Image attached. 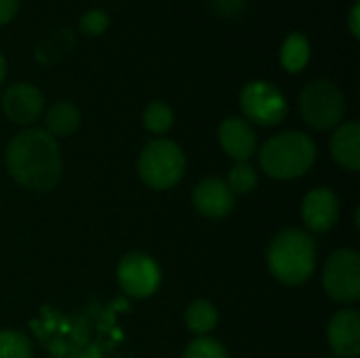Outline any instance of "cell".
Returning a JSON list of instances; mask_svg holds the SVG:
<instances>
[{"mask_svg": "<svg viewBox=\"0 0 360 358\" xmlns=\"http://www.w3.org/2000/svg\"><path fill=\"white\" fill-rule=\"evenodd\" d=\"M316 160V143L302 131H285L270 137L259 150L262 171L274 179H295Z\"/></svg>", "mask_w": 360, "mask_h": 358, "instance_id": "3", "label": "cell"}, {"mask_svg": "<svg viewBox=\"0 0 360 358\" xmlns=\"http://www.w3.org/2000/svg\"><path fill=\"white\" fill-rule=\"evenodd\" d=\"M4 78H6V61H4V55L0 53V84Z\"/></svg>", "mask_w": 360, "mask_h": 358, "instance_id": "26", "label": "cell"}, {"mask_svg": "<svg viewBox=\"0 0 360 358\" xmlns=\"http://www.w3.org/2000/svg\"><path fill=\"white\" fill-rule=\"evenodd\" d=\"M118 283L131 298H148L160 285V268L146 253H129L118 264Z\"/></svg>", "mask_w": 360, "mask_h": 358, "instance_id": "8", "label": "cell"}, {"mask_svg": "<svg viewBox=\"0 0 360 358\" xmlns=\"http://www.w3.org/2000/svg\"><path fill=\"white\" fill-rule=\"evenodd\" d=\"M245 2L247 0H213V8L219 15L230 17V15H236L238 11H243L245 8Z\"/></svg>", "mask_w": 360, "mask_h": 358, "instance_id": "23", "label": "cell"}, {"mask_svg": "<svg viewBox=\"0 0 360 358\" xmlns=\"http://www.w3.org/2000/svg\"><path fill=\"white\" fill-rule=\"evenodd\" d=\"M348 30L354 38H360V2L356 0L348 11Z\"/></svg>", "mask_w": 360, "mask_h": 358, "instance_id": "25", "label": "cell"}, {"mask_svg": "<svg viewBox=\"0 0 360 358\" xmlns=\"http://www.w3.org/2000/svg\"><path fill=\"white\" fill-rule=\"evenodd\" d=\"M217 310L211 302L207 300H198L194 304H190V308L186 310V325L192 333L196 335H207L217 327Z\"/></svg>", "mask_w": 360, "mask_h": 358, "instance_id": "17", "label": "cell"}, {"mask_svg": "<svg viewBox=\"0 0 360 358\" xmlns=\"http://www.w3.org/2000/svg\"><path fill=\"white\" fill-rule=\"evenodd\" d=\"M228 188L232 190V194H249L255 186H257V171L255 167L245 160V162H236L230 173H228Z\"/></svg>", "mask_w": 360, "mask_h": 358, "instance_id": "19", "label": "cell"}, {"mask_svg": "<svg viewBox=\"0 0 360 358\" xmlns=\"http://www.w3.org/2000/svg\"><path fill=\"white\" fill-rule=\"evenodd\" d=\"M173 122H175V114H173V110L165 101L148 103V108L143 112V124H146V129L150 133L165 135L167 131H171Z\"/></svg>", "mask_w": 360, "mask_h": 358, "instance_id": "18", "label": "cell"}, {"mask_svg": "<svg viewBox=\"0 0 360 358\" xmlns=\"http://www.w3.org/2000/svg\"><path fill=\"white\" fill-rule=\"evenodd\" d=\"M327 340L335 357L356 358L360 354V314L354 308L340 310L327 329Z\"/></svg>", "mask_w": 360, "mask_h": 358, "instance_id": "11", "label": "cell"}, {"mask_svg": "<svg viewBox=\"0 0 360 358\" xmlns=\"http://www.w3.org/2000/svg\"><path fill=\"white\" fill-rule=\"evenodd\" d=\"M192 203H194L196 211L202 213L205 217L219 219V217H226L234 209L236 196L232 194V190L228 188V184L224 179L209 177V179H202L194 188Z\"/></svg>", "mask_w": 360, "mask_h": 358, "instance_id": "12", "label": "cell"}, {"mask_svg": "<svg viewBox=\"0 0 360 358\" xmlns=\"http://www.w3.org/2000/svg\"><path fill=\"white\" fill-rule=\"evenodd\" d=\"M323 287L327 295L342 304H354L360 298V255L354 249H338L323 268Z\"/></svg>", "mask_w": 360, "mask_h": 358, "instance_id": "6", "label": "cell"}, {"mask_svg": "<svg viewBox=\"0 0 360 358\" xmlns=\"http://www.w3.org/2000/svg\"><path fill=\"white\" fill-rule=\"evenodd\" d=\"M78 27L84 36H101L110 27V15L103 8H91L80 17Z\"/></svg>", "mask_w": 360, "mask_h": 358, "instance_id": "22", "label": "cell"}, {"mask_svg": "<svg viewBox=\"0 0 360 358\" xmlns=\"http://www.w3.org/2000/svg\"><path fill=\"white\" fill-rule=\"evenodd\" d=\"M300 112L312 129L329 131L342 124L346 116V97L335 82L316 78L302 89Z\"/></svg>", "mask_w": 360, "mask_h": 358, "instance_id": "4", "label": "cell"}, {"mask_svg": "<svg viewBox=\"0 0 360 358\" xmlns=\"http://www.w3.org/2000/svg\"><path fill=\"white\" fill-rule=\"evenodd\" d=\"M268 268L285 285H304L316 268V245L312 236L297 228L276 234L268 249Z\"/></svg>", "mask_w": 360, "mask_h": 358, "instance_id": "2", "label": "cell"}, {"mask_svg": "<svg viewBox=\"0 0 360 358\" xmlns=\"http://www.w3.org/2000/svg\"><path fill=\"white\" fill-rule=\"evenodd\" d=\"M17 11H19V0H0V25L11 23Z\"/></svg>", "mask_w": 360, "mask_h": 358, "instance_id": "24", "label": "cell"}, {"mask_svg": "<svg viewBox=\"0 0 360 358\" xmlns=\"http://www.w3.org/2000/svg\"><path fill=\"white\" fill-rule=\"evenodd\" d=\"M310 53H312L310 40L304 34L293 32L285 38V42L281 46V63L289 74H297L308 65Z\"/></svg>", "mask_w": 360, "mask_h": 358, "instance_id": "16", "label": "cell"}, {"mask_svg": "<svg viewBox=\"0 0 360 358\" xmlns=\"http://www.w3.org/2000/svg\"><path fill=\"white\" fill-rule=\"evenodd\" d=\"M329 358H338V357H329Z\"/></svg>", "mask_w": 360, "mask_h": 358, "instance_id": "27", "label": "cell"}, {"mask_svg": "<svg viewBox=\"0 0 360 358\" xmlns=\"http://www.w3.org/2000/svg\"><path fill=\"white\" fill-rule=\"evenodd\" d=\"M186 169V156L181 148L171 139H154L150 141L137 160L139 177L146 186L154 190L173 188Z\"/></svg>", "mask_w": 360, "mask_h": 358, "instance_id": "5", "label": "cell"}, {"mask_svg": "<svg viewBox=\"0 0 360 358\" xmlns=\"http://www.w3.org/2000/svg\"><path fill=\"white\" fill-rule=\"evenodd\" d=\"M302 217L312 232L331 230L340 219V200L335 192L329 188H316L308 192L302 203Z\"/></svg>", "mask_w": 360, "mask_h": 358, "instance_id": "10", "label": "cell"}, {"mask_svg": "<svg viewBox=\"0 0 360 358\" xmlns=\"http://www.w3.org/2000/svg\"><path fill=\"white\" fill-rule=\"evenodd\" d=\"M240 110L259 127H274L285 120L289 108L281 89L264 80H253L240 91Z\"/></svg>", "mask_w": 360, "mask_h": 358, "instance_id": "7", "label": "cell"}, {"mask_svg": "<svg viewBox=\"0 0 360 358\" xmlns=\"http://www.w3.org/2000/svg\"><path fill=\"white\" fill-rule=\"evenodd\" d=\"M46 129L55 139L72 135L80 127V110L72 101H57L46 112Z\"/></svg>", "mask_w": 360, "mask_h": 358, "instance_id": "15", "label": "cell"}, {"mask_svg": "<svg viewBox=\"0 0 360 358\" xmlns=\"http://www.w3.org/2000/svg\"><path fill=\"white\" fill-rule=\"evenodd\" d=\"M44 110L40 89L27 82H15L2 93V112L15 124H32Z\"/></svg>", "mask_w": 360, "mask_h": 358, "instance_id": "9", "label": "cell"}, {"mask_svg": "<svg viewBox=\"0 0 360 358\" xmlns=\"http://www.w3.org/2000/svg\"><path fill=\"white\" fill-rule=\"evenodd\" d=\"M32 342L19 331H0V358H32Z\"/></svg>", "mask_w": 360, "mask_h": 358, "instance_id": "20", "label": "cell"}, {"mask_svg": "<svg viewBox=\"0 0 360 358\" xmlns=\"http://www.w3.org/2000/svg\"><path fill=\"white\" fill-rule=\"evenodd\" d=\"M184 358H230L228 357V350L213 338H198L194 340L188 348H186V354Z\"/></svg>", "mask_w": 360, "mask_h": 358, "instance_id": "21", "label": "cell"}, {"mask_svg": "<svg viewBox=\"0 0 360 358\" xmlns=\"http://www.w3.org/2000/svg\"><path fill=\"white\" fill-rule=\"evenodd\" d=\"M6 169L27 190L46 192L61 179V150L44 129H25L6 146Z\"/></svg>", "mask_w": 360, "mask_h": 358, "instance_id": "1", "label": "cell"}, {"mask_svg": "<svg viewBox=\"0 0 360 358\" xmlns=\"http://www.w3.org/2000/svg\"><path fill=\"white\" fill-rule=\"evenodd\" d=\"M219 143L226 150V154H230L236 162H245L249 160L255 150H257V135L255 129L249 124V120L238 118V116H230L219 124Z\"/></svg>", "mask_w": 360, "mask_h": 358, "instance_id": "13", "label": "cell"}, {"mask_svg": "<svg viewBox=\"0 0 360 358\" xmlns=\"http://www.w3.org/2000/svg\"><path fill=\"white\" fill-rule=\"evenodd\" d=\"M331 156L338 165L348 171L360 169V124L348 120L340 124L331 137Z\"/></svg>", "mask_w": 360, "mask_h": 358, "instance_id": "14", "label": "cell"}]
</instances>
